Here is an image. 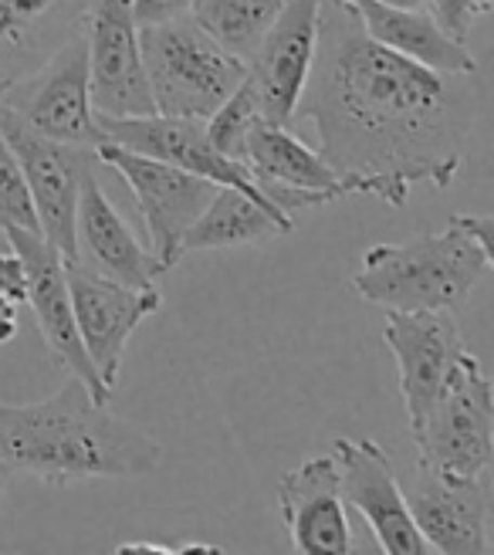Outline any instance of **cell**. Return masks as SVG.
I'll return each instance as SVG.
<instances>
[{"label":"cell","mask_w":494,"mask_h":555,"mask_svg":"<svg viewBox=\"0 0 494 555\" xmlns=\"http://www.w3.org/2000/svg\"><path fill=\"white\" fill-rule=\"evenodd\" d=\"M403 498L430 555H491V475L444 478L420 464Z\"/></svg>","instance_id":"obj_16"},{"label":"cell","mask_w":494,"mask_h":555,"mask_svg":"<svg viewBox=\"0 0 494 555\" xmlns=\"http://www.w3.org/2000/svg\"><path fill=\"white\" fill-rule=\"evenodd\" d=\"M95 268L105 278L129 288H153L167 268L132 234V228L122 220V214L105 197L99 177L89 170L78 186V207H75V258Z\"/></svg>","instance_id":"obj_18"},{"label":"cell","mask_w":494,"mask_h":555,"mask_svg":"<svg viewBox=\"0 0 494 555\" xmlns=\"http://www.w3.org/2000/svg\"><path fill=\"white\" fill-rule=\"evenodd\" d=\"M339 177L403 207L414 183L451 186L478 119L474 75L433 72L373 41L346 0H322L315 59L295 116Z\"/></svg>","instance_id":"obj_1"},{"label":"cell","mask_w":494,"mask_h":555,"mask_svg":"<svg viewBox=\"0 0 494 555\" xmlns=\"http://www.w3.org/2000/svg\"><path fill=\"white\" fill-rule=\"evenodd\" d=\"M99 126H102L108 143H119L126 150H135L143 156L180 166V170L197 173V177H204V180H210L217 186H234V190L247 193V197H255L258 204L278 210L258 190V183L251 180V173H247L244 163L227 159L221 150L210 143L204 119H177V116H159V113H153V116H126V119L99 116Z\"/></svg>","instance_id":"obj_15"},{"label":"cell","mask_w":494,"mask_h":555,"mask_svg":"<svg viewBox=\"0 0 494 555\" xmlns=\"http://www.w3.org/2000/svg\"><path fill=\"white\" fill-rule=\"evenodd\" d=\"M382 343L390 346L400 370V397L414 427L433 397L441 393L454 363L464 352L454 312H387Z\"/></svg>","instance_id":"obj_17"},{"label":"cell","mask_w":494,"mask_h":555,"mask_svg":"<svg viewBox=\"0 0 494 555\" xmlns=\"http://www.w3.org/2000/svg\"><path fill=\"white\" fill-rule=\"evenodd\" d=\"M346 4L355 11L373 41L406 54V59H417L433 72L478 75V59L468 44L444 35L427 8H396L387 0H346Z\"/></svg>","instance_id":"obj_21"},{"label":"cell","mask_w":494,"mask_h":555,"mask_svg":"<svg viewBox=\"0 0 494 555\" xmlns=\"http://www.w3.org/2000/svg\"><path fill=\"white\" fill-rule=\"evenodd\" d=\"M17 309L21 305L0 298V346L14 343V336H17Z\"/></svg>","instance_id":"obj_30"},{"label":"cell","mask_w":494,"mask_h":555,"mask_svg":"<svg viewBox=\"0 0 494 555\" xmlns=\"http://www.w3.org/2000/svg\"><path fill=\"white\" fill-rule=\"evenodd\" d=\"M0 108H8L24 126L54 143L81 150L105 143V132L92 108L86 31L78 27L35 72H27L8 92H0Z\"/></svg>","instance_id":"obj_6"},{"label":"cell","mask_w":494,"mask_h":555,"mask_svg":"<svg viewBox=\"0 0 494 555\" xmlns=\"http://www.w3.org/2000/svg\"><path fill=\"white\" fill-rule=\"evenodd\" d=\"M491 4H494V0H468V8H471L478 17H484V14L491 11Z\"/></svg>","instance_id":"obj_31"},{"label":"cell","mask_w":494,"mask_h":555,"mask_svg":"<svg viewBox=\"0 0 494 555\" xmlns=\"http://www.w3.org/2000/svg\"><path fill=\"white\" fill-rule=\"evenodd\" d=\"M261 108H258V99L251 92V86L240 78V86L213 108V113L204 119L207 126V139L221 150L227 159L234 163H244V146H247V135H251V129L261 122Z\"/></svg>","instance_id":"obj_24"},{"label":"cell","mask_w":494,"mask_h":555,"mask_svg":"<svg viewBox=\"0 0 494 555\" xmlns=\"http://www.w3.org/2000/svg\"><path fill=\"white\" fill-rule=\"evenodd\" d=\"M4 237L11 244V251L24 264V274H27L24 305H31L35 322L41 328L48 349L54 352V359H58L72 376H78L89 386L99 403H108L116 393L99 379L92 359L86 352V343H81V336H78L72 295H68V282H65V258L41 237V231L8 228Z\"/></svg>","instance_id":"obj_13"},{"label":"cell","mask_w":494,"mask_h":555,"mask_svg":"<svg viewBox=\"0 0 494 555\" xmlns=\"http://www.w3.org/2000/svg\"><path fill=\"white\" fill-rule=\"evenodd\" d=\"M244 166L264 197L295 217L306 207H325L349 197H373V183L360 177H339L322 159L318 150L306 146L301 139L278 122L261 119L244 146Z\"/></svg>","instance_id":"obj_8"},{"label":"cell","mask_w":494,"mask_h":555,"mask_svg":"<svg viewBox=\"0 0 494 555\" xmlns=\"http://www.w3.org/2000/svg\"><path fill=\"white\" fill-rule=\"evenodd\" d=\"M65 282L72 295V312L78 336L99 379L116 393L122 356L132 332L162 309L159 288H129L116 278H105L81 261H65Z\"/></svg>","instance_id":"obj_10"},{"label":"cell","mask_w":494,"mask_h":555,"mask_svg":"<svg viewBox=\"0 0 494 555\" xmlns=\"http://www.w3.org/2000/svg\"><path fill=\"white\" fill-rule=\"evenodd\" d=\"M278 11L282 0H194L186 14L224 51L247 62Z\"/></svg>","instance_id":"obj_23"},{"label":"cell","mask_w":494,"mask_h":555,"mask_svg":"<svg viewBox=\"0 0 494 555\" xmlns=\"http://www.w3.org/2000/svg\"><path fill=\"white\" fill-rule=\"evenodd\" d=\"M417 457L433 475L484 478L494 464V390L478 356L460 352L441 393L410 427Z\"/></svg>","instance_id":"obj_5"},{"label":"cell","mask_w":494,"mask_h":555,"mask_svg":"<svg viewBox=\"0 0 494 555\" xmlns=\"http://www.w3.org/2000/svg\"><path fill=\"white\" fill-rule=\"evenodd\" d=\"M291 228H295V217L271 210L234 186H217V193L200 210V217L183 231L180 255L224 251V247H240V244H264V241L291 234Z\"/></svg>","instance_id":"obj_22"},{"label":"cell","mask_w":494,"mask_h":555,"mask_svg":"<svg viewBox=\"0 0 494 555\" xmlns=\"http://www.w3.org/2000/svg\"><path fill=\"white\" fill-rule=\"evenodd\" d=\"M119 555H129V552H156V555H186V552H224L217 545H207V542H122L116 548Z\"/></svg>","instance_id":"obj_29"},{"label":"cell","mask_w":494,"mask_h":555,"mask_svg":"<svg viewBox=\"0 0 494 555\" xmlns=\"http://www.w3.org/2000/svg\"><path fill=\"white\" fill-rule=\"evenodd\" d=\"M0 135L17 156L27 193H31L35 217L41 237L58 251L65 261L75 258V207L81 177L92 170L95 150L65 146L54 139L24 126L8 108H0Z\"/></svg>","instance_id":"obj_9"},{"label":"cell","mask_w":494,"mask_h":555,"mask_svg":"<svg viewBox=\"0 0 494 555\" xmlns=\"http://www.w3.org/2000/svg\"><path fill=\"white\" fill-rule=\"evenodd\" d=\"M86 11L89 0H0V92L65 44Z\"/></svg>","instance_id":"obj_20"},{"label":"cell","mask_w":494,"mask_h":555,"mask_svg":"<svg viewBox=\"0 0 494 555\" xmlns=\"http://www.w3.org/2000/svg\"><path fill=\"white\" fill-rule=\"evenodd\" d=\"M21 228V231H38V217L31 193H27L24 173L17 166L14 150L8 146V139L0 135V231Z\"/></svg>","instance_id":"obj_25"},{"label":"cell","mask_w":494,"mask_h":555,"mask_svg":"<svg viewBox=\"0 0 494 555\" xmlns=\"http://www.w3.org/2000/svg\"><path fill=\"white\" fill-rule=\"evenodd\" d=\"M105 406L78 376L38 403H0V467L51 488L156 475L159 440Z\"/></svg>","instance_id":"obj_2"},{"label":"cell","mask_w":494,"mask_h":555,"mask_svg":"<svg viewBox=\"0 0 494 555\" xmlns=\"http://www.w3.org/2000/svg\"><path fill=\"white\" fill-rule=\"evenodd\" d=\"M140 54L153 108L177 119H207L247 72L244 59L224 51L190 14L143 24Z\"/></svg>","instance_id":"obj_4"},{"label":"cell","mask_w":494,"mask_h":555,"mask_svg":"<svg viewBox=\"0 0 494 555\" xmlns=\"http://www.w3.org/2000/svg\"><path fill=\"white\" fill-rule=\"evenodd\" d=\"M387 4H396V8H427V0H387Z\"/></svg>","instance_id":"obj_32"},{"label":"cell","mask_w":494,"mask_h":555,"mask_svg":"<svg viewBox=\"0 0 494 555\" xmlns=\"http://www.w3.org/2000/svg\"><path fill=\"white\" fill-rule=\"evenodd\" d=\"M0 298L14 301V305H24V298H27V274L14 251L0 255Z\"/></svg>","instance_id":"obj_27"},{"label":"cell","mask_w":494,"mask_h":555,"mask_svg":"<svg viewBox=\"0 0 494 555\" xmlns=\"http://www.w3.org/2000/svg\"><path fill=\"white\" fill-rule=\"evenodd\" d=\"M194 0H132V11L135 21L143 24H159V21H170V17H183L190 11Z\"/></svg>","instance_id":"obj_28"},{"label":"cell","mask_w":494,"mask_h":555,"mask_svg":"<svg viewBox=\"0 0 494 555\" xmlns=\"http://www.w3.org/2000/svg\"><path fill=\"white\" fill-rule=\"evenodd\" d=\"M333 457L339 464L342 502L363 515L376 545L390 555H430L414 518H410L403 485L393 475L387 451L373 437H336Z\"/></svg>","instance_id":"obj_14"},{"label":"cell","mask_w":494,"mask_h":555,"mask_svg":"<svg viewBox=\"0 0 494 555\" xmlns=\"http://www.w3.org/2000/svg\"><path fill=\"white\" fill-rule=\"evenodd\" d=\"M278 508L295 552H352V532L339 491V464L333 454H318L291 467L278 481Z\"/></svg>","instance_id":"obj_19"},{"label":"cell","mask_w":494,"mask_h":555,"mask_svg":"<svg viewBox=\"0 0 494 555\" xmlns=\"http://www.w3.org/2000/svg\"><path fill=\"white\" fill-rule=\"evenodd\" d=\"M8 485H11V475H8V470H4V467H0V498H4Z\"/></svg>","instance_id":"obj_33"},{"label":"cell","mask_w":494,"mask_h":555,"mask_svg":"<svg viewBox=\"0 0 494 555\" xmlns=\"http://www.w3.org/2000/svg\"><path fill=\"white\" fill-rule=\"evenodd\" d=\"M95 159L126 180L132 201H135V210L143 217L150 251L159 258V264L167 271L177 268L183 258L180 255L183 231L194 224L200 210L210 204V197L217 193V183H210L197 173H186L180 166H170L162 159L126 150L119 143H108V139L95 146Z\"/></svg>","instance_id":"obj_7"},{"label":"cell","mask_w":494,"mask_h":555,"mask_svg":"<svg viewBox=\"0 0 494 555\" xmlns=\"http://www.w3.org/2000/svg\"><path fill=\"white\" fill-rule=\"evenodd\" d=\"M89 48V89L95 116H153V95L146 86L140 54V21L132 0H89L86 21Z\"/></svg>","instance_id":"obj_11"},{"label":"cell","mask_w":494,"mask_h":555,"mask_svg":"<svg viewBox=\"0 0 494 555\" xmlns=\"http://www.w3.org/2000/svg\"><path fill=\"white\" fill-rule=\"evenodd\" d=\"M427 11L430 17L441 24V31L451 35L454 41H468L471 35V27L478 21V14L468 8V0H427Z\"/></svg>","instance_id":"obj_26"},{"label":"cell","mask_w":494,"mask_h":555,"mask_svg":"<svg viewBox=\"0 0 494 555\" xmlns=\"http://www.w3.org/2000/svg\"><path fill=\"white\" fill-rule=\"evenodd\" d=\"M322 0H282L271 27L247 54L244 81L251 86L258 108L268 122L288 126L315 59Z\"/></svg>","instance_id":"obj_12"},{"label":"cell","mask_w":494,"mask_h":555,"mask_svg":"<svg viewBox=\"0 0 494 555\" xmlns=\"http://www.w3.org/2000/svg\"><path fill=\"white\" fill-rule=\"evenodd\" d=\"M491 234V214H454L437 234L373 244L352 292L387 312H457L494 268Z\"/></svg>","instance_id":"obj_3"}]
</instances>
